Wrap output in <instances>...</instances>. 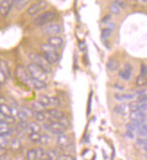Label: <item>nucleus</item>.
<instances>
[{
	"label": "nucleus",
	"instance_id": "obj_39",
	"mask_svg": "<svg viewBox=\"0 0 147 160\" xmlns=\"http://www.w3.org/2000/svg\"><path fill=\"white\" fill-rule=\"evenodd\" d=\"M22 110L24 112H25V114L27 115L28 119L35 116V112H33L31 109H30V108H28V107H26V106H23V107H22Z\"/></svg>",
	"mask_w": 147,
	"mask_h": 160
},
{
	"label": "nucleus",
	"instance_id": "obj_36",
	"mask_svg": "<svg viewBox=\"0 0 147 160\" xmlns=\"http://www.w3.org/2000/svg\"><path fill=\"white\" fill-rule=\"evenodd\" d=\"M10 143L11 141L7 137H0V148H7V147H10Z\"/></svg>",
	"mask_w": 147,
	"mask_h": 160
},
{
	"label": "nucleus",
	"instance_id": "obj_22",
	"mask_svg": "<svg viewBox=\"0 0 147 160\" xmlns=\"http://www.w3.org/2000/svg\"><path fill=\"white\" fill-rule=\"evenodd\" d=\"M0 71L4 73L8 78H10V75H11V72H10V68L8 67L7 63L5 61V60H1L0 61Z\"/></svg>",
	"mask_w": 147,
	"mask_h": 160
},
{
	"label": "nucleus",
	"instance_id": "obj_11",
	"mask_svg": "<svg viewBox=\"0 0 147 160\" xmlns=\"http://www.w3.org/2000/svg\"><path fill=\"white\" fill-rule=\"evenodd\" d=\"M118 76L120 78H122L123 80H129L131 78L132 76V66L130 65L129 63H126L124 65L123 69H121L118 72Z\"/></svg>",
	"mask_w": 147,
	"mask_h": 160
},
{
	"label": "nucleus",
	"instance_id": "obj_13",
	"mask_svg": "<svg viewBox=\"0 0 147 160\" xmlns=\"http://www.w3.org/2000/svg\"><path fill=\"white\" fill-rule=\"evenodd\" d=\"M129 118L131 121H146V114L144 111H130Z\"/></svg>",
	"mask_w": 147,
	"mask_h": 160
},
{
	"label": "nucleus",
	"instance_id": "obj_27",
	"mask_svg": "<svg viewBox=\"0 0 147 160\" xmlns=\"http://www.w3.org/2000/svg\"><path fill=\"white\" fill-rule=\"evenodd\" d=\"M0 112L6 114V115H12V107L8 106L7 103H1L0 104Z\"/></svg>",
	"mask_w": 147,
	"mask_h": 160
},
{
	"label": "nucleus",
	"instance_id": "obj_38",
	"mask_svg": "<svg viewBox=\"0 0 147 160\" xmlns=\"http://www.w3.org/2000/svg\"><path fill=\"white\" fill-rule=\"evenodd\" d=\"M31 106H32V109L34 110L35 112H38V111H42L43 108L45 107L44 105H42V104L40 103V102L39 100L32 102V103H31Z\"/></svg>",
	"mask_w": 147,
	"mask_h": 160
},
{
	"label": "nucleus",
	"instance_id": "obj_45",
	"mask_svg": "<svg viewBox=\"0 0 147 160\" xmlns=\"http://www.w3.org/2000/svg\"><path fill=\"white\" fill-rule=\"evenodd\" d=\"M50 101H51L52 105H59L60 104V100H59L58 97H56V96L51 97L50 98Z\"/></svg>",
	"mask_w": 147,
	"mask_h": 160
},
{
	"label": "nucleus",
	"instance_id": "obj_49",
	"mask_svg": "<svg viewBox=\"0 0 147 160\" xmlns=\"http://www.w3.org/2000/svg\"><path fill=\"white\" fill-rule=\"evenodd\" d=\"M118 86H119V85H115V86H114V88H118V89H119V90H123V89H124L123 87H118Z\"/></svg>",
	"mask_w": 147,
	"mask_h": 160
},
{
	"label": "nucleus",
	"instance_id": "obj_50",
	"mask_svg": "<svg viewBox=\"0 0 147 160\" xmlns=\"http://www.w3.org/2000/svg\"><path fill=\"white\" fill-rule=\"evenodd\" d=\"M146 139H147V138H146Z\"/></svg>",
	"mask_w": 147,
	"mask_h": 160
},
{
	"label": "nucleus",
	"instance_id": "obj_16",
	"mask_svg": "<svg viewBox=\"0 0 147 160\" xmlns=\"http://www.w3.org/2000/svg\"><path fill=\"white\" fill-rule=\"evenodd\" d=\"M12 133V129L10 127V124L0 121V137H7Z\"/></svg>",
	"mask_w": 147,
	"mask_h": 160
},
{
	"label": "nucleus",
	"instance_id": "obj_40",
	"mask_svg": "<svg viewBox=\"0 0 147 160\" xmlns=\"http://www.w3.org/2000/svg\"><path fill=\"white\" fill-rule=\"evenodd\" d=\"M110 12L112 13V14H115V15H119V13H120V8H118V6L116 5V4H114V3H112L111 5H110Z\"/></svg>",
	"mask_w": 147,
	"mask_h": 160
},
{
	"label": "nucleus",
	"instance_id": "obj_9",
	"mask_svg": "<svg viewBox=\"0 0 147 160\" xmlns=\"http://www.w3.org/2000/svg\"><path fill=\"white\" fill-rule=\"evenodd\" d=\"M14 7V0H1L0 14L3 17L7 16L12 8Z\"/></svg>",
	"mask_w": 147,
	"mask_h": 160
},
{
	"label": "nucleus",
	"instance_id": "obj_25",
	"mask_svg": "<svg viewBox=\"0 0 147 160\" xmlns=\"http://www.w3.org/2000/svg\"><path fill=\"white\" fill-rule=\"evenodd\" d=\"M40 131H41V127L35 122H29V126L26 130V132H29V133L32 132V131L40 132Z\"/></svg>",
	"mask_w": 147,
	"mask_h": 160
},
{
	"label": "nucleus",
	"instance_id": "obj_43",
	"mask_svg": "<svg viewBox=\"0 0 147 160\" xmlns=\"http://www.w3.org/2000/svg\"><path fill=\"white\" fill-rule=\"evenodd\" d=\"M7 77L4 73L2 72V71H0V84H1V86H4V85L7 83Z\"/></svg>",
	"mask_w": 147,
	"mask_h": 160
},
{
	"label": "nucleus",
	"instance_id": "obj_5",
	"mask_svg": "<svg viewBox=\"0 0 147 160\" xmlns=\"http://www.w3.org/2000/svg\"><path fill=\"white\" fill-rule=\"evenodd\" d=\"M56 17V14L52 11H47L43 12L42 14L38 15L36 18L34 19V24L37 26H45L46 24L50 23L52 20Z\"/></svg>",
	"mask_w": 147,
	"mask_h": 160
},
{
	"label": "nucleus",
	"instance_id": "obj_31",
	"mask_svg": "<svg viewBox=\"0 0 147 160\" xmlns=\"http://www.w3.org/2000/svg\"><path fill=\"white\" fill-rule=\"evenodd\" d=\"M37 158L40 160L47 159V152L45 151L42 148H37Z\"/></svg>",
	"mask_w": 147,
	"mask_h": 160
},
{
	"label": "nucleus",
	"instance_id": "obj_7",
	"mask_svg": "<svg viewBox=\"0 0 147 160\" xmlns=\"http://www.w3.org/2000/svg\"><path fill=\"white\" fill-rule=\"evenodd\" d=\"M61 32H62V27L58 23H49L42 28V33L49 36L58 35L61 33Z\"/></svg>",
	"mask_w": 147,
	"mask_h": 160
},
{
	"label": "nucleus",
	"instance_id": "obj_32",
	"mask_svg": "<svg viewBox=\"0 0 147 160\" xmlns=\"http://www.w3.org/2000/svg\"><path fill=\"white\" fill-rule=\"evenodd\" d=\"M137 133L140 137L147 136V121L137 130Z\"/></svg>",
	"mask_w": 147,
	"mask_h": 160
},
{
	"label": "nucleus",
	"instance_id": "obj_41",
	"mask_svg": "<svg viewBox=\"0 0 147 160\" xmlns=\"http://www.w3.org/2000/svg\"><path fill=\"white\" fill-rule=\"evenodd\" d=\"M113 3L116 4L120 9H126V4L124 0H113Z\"/></svg>",
	"mask_w": 147,
	"mask_h": 160
},
{
	"label": "nucleus",
	"instance_id": "obj_2",
	"mask_svg": "<svg viewBox=\"0 0 147 160\" xmlns=\"http://www.w3.org/2000/svg\"><path fill=\"white\" fill-rule=\"evenodd\" d=\"M40 49H41L42 54L44 55L45 58H47L51 64H55L59 60V53L51 45H50L49 43L41 44Z\"/></svg>",
	"mask_w": 147,
	"mask_h": 160
},
{
	"label": "nucleus",
	"instance_id": "obj_19",
	"mask_svg": "<svg viewBox=\"0 0 147 160\" xmlns=\"http://www.w3.org/2000/svg\"><path fill=\"white\" fill-rule=\"evenodd\" d=\"M22 148V142L20 139L18 138H14L11 140V143H10V149L12 151H19L20 149Z\"/></svg>",
	"mask_w": 147,
	"mask_h": 160
},
{
	"label": "nucleus",
	"instance_id": "obj_21",
	"mask_svg": "<svg viewBox=\"0 0 147 160\" xmlns=\"http://www.w3.org/2000/svg\"><path fill=\"white\" fill-rule=\"evenodd\" d=\"M129 109V106L127 104H119V105H117L114 109H113V112L116 113V114H118V115H123L126 112V110Z\"/></svg>",
	"mask_w": 147,
	"mask_h": 160
},
{
	"label": "nucleus",
	"instance_id": "obj_35",
	"mask_svg": "<svg viewBox=\"0 0 147 160\" xmlns=\"http://www.w3.org/2000/svg\"><path fill=\"white\" fill-rule=\"evenodd\" d=\"M26 158H27V159L29 160L38 159V158H37L36 149H30V150H28L27 155H26Z\"/></svg>",
	"mask_w": 147,
	"mask_h": 160
},
{
	"label": "nucleus",
	"instance_id": "obj_44",
	"mask_svg": "<svg viewBox=\"0 0 147 160\" xmlns=\"http://www.w3.org/2000/svg\"><path fill=\"white\" fill-rule=\"evenodd\" d=\"M59 159L60 160H74V158L71 155H60L59 158Z\"/></svg>",
	"mask_w": 147,
	"mask_h": 160
},
{
	"label": "nucleus",
	"instance_id": "obj_47",
	"mask_svg": "<svg viewBox=\"0 0 147 160\" xmlns=\"http://www.w3.org/2000/svg\"><path fill=\"white\" fill-rule=\"evenodd\" d=\"M137 101H139V102H147V95H141L138 97V99H137Z\"/></svg>",
	"mask_w": 147,
	"mask_h": 160
},
{
	"label": "nucleus",
	"instance_id": "obj_6",
	"mask_svg": "<svg viewBox=\"0 0 147 160\" xmlns=\"http://www.w3.org/2000/svg\"><path fill=\"white\" fill-rule=\"evenodd\" d=\"M48 7H49V4L45 0H40L37 3L29 7V8L27 9V13L31 16H34V15H39L40 12H43L47 9Z\"/></svg>",
	"mask_w": 147,
	"mask_h": 160
},
{
	"label": "nucleus",
	"instance_id": "obj_12",
	"mask_svg": "<svg viewBox=\"0 0 147 160\" xmlns=\"http://www.w3.org/2000/svg\"><path fill=\"white\" fill-rule=\"evenodd\" d=\"M46 114H48L50 120H57L59 121L60 119L66 117V113L59 109H50L45 112Z\"/></svg>",
	"mask_w": 147,
	"mask_h": 160
},
{
	"label": "nucleus",
	"instance_id": "obj_48",
	"mask_svg": "<svg viewBox=\"0 0 147 160\" xmlns=\"http://www.w3.org/2000/svg\"><path fill=\"white\" fill-rule=\"evenodd\" d=\"M110 19V15H106V16H104V17L102 18V22H108Z\"/></svg>",
	"mask_w": 147,
	"mask_h": 160
},
{
	"label": "nucleus",
	"instance_id": "obj_34",
	"mask_svg": "<svg viewBox=\"0 0 147 160\" xmlns=\"http://www.w3.org/2000/svg\"><path fill=\"white\" fill-rule=\"evenodd\" d=\"M50 136L48 134H42L39 143H40V145L42 146H47L50 143Z\"/></svg>",
	"mask_w": 147,
	"mask_h": 160
},
{
	"label": "nucleus",
	"instance_id": "obj_23",
	"mask_svg": "<svg viewBox=\"0 0 147 160\" xmlns=\"http://www.w3.org/2000/svg\"><path fill=\"white\" fill-rule=\"evenodd\" d=\"M114 97L118 101H124V100H132L135 98V95L131 94H115Z\"/></svg>",
	"mask_w": 147,
	"mask_h": 160
},
{
	"label": "nucleus",
	"instance_id": "obj_29",
	"mask_svg": "<svg viewBox=\"0 0 147 160\" xmlns=\"http://www.w3.org/2000/svg\"><path fill=\"white\" fill-rule=\"evenodd\" d=\"M0 121H3V122H6L9 124L14 123L15 122V116L13 115H6L2 112H0Z\"/></svg>",
	"mask_w": 147,
	"mask_h": 160
},
{
	"label": "nucleus",
	"instance_id": "obj_46",
	"mask_svg": "<svg viewBox=\"0 0 147 160\" xmlns=\"http://www.w3.org/2000/svg\"><path fill=\"white\" fill-rule=\"evenodd\" d=\"M141 74L147 76V67L145 64H141Z\"/></svg>",
	"mask_w": 147,
	"mask_h": 160
},
{
	"label": "nucleus",
	"instance_id": "obj_24",
	"mask_svg": "<svg viewBox=\"0 0 147 160\" xmlns=\"http://www.w3.org/2000/svg\"><path fill=\"white\" fill-rule=\"evenodd\" d=\"M135 84L137 87H145L147 85V77L145 75L140 74L139 76L136 78L135 80Z\"/></svg>",
	"mask_w": 147,
	"mask_h": 160
},
{
	"label": "nucleus",
	"instance_id": "obj_37",
	"mask_svg": "<svg viewBox=\"0 0 147 160\" xmlns=\"http://www.w3.org/2000/svg\"><path fill=\"white\" fill-rule=\"evenodd\" d=\"M102 39H107L112 35V30L110 29L109 27L108 28H104V29L102 30Z\"/></svg>",
	"mask_w": 147,
	"mask_h": 160
},
{
	"label": "nucleus",
	"instance_id": "obj_30",
	"mask_svg": "<svg viewBox=\"0 0 147 160\" xmlns=\"http://www.w3.org/2000/svg\"><path fill=\"white\" fill-rule=\"evenodd\" d=\"M59 155L57 151H55L54 149H49L47 151V159L49 160H56L59 159Z\"/></svg>",
	"mask_w": 147,
	"mask_h": 160
},
{
	"label": "nucleus",
	"instance_id": "obj_1",
	"mask_svg": "<svg viewBox=\"0 0 147 160\" xmlns=\"http://www.w3.org/2000/svg\"><path fill=\"white\" fill-rule=\"evenodd\" d=\"M29 58L33 62L35 63L36 65L39 67H40L43 70H45L48 74L52 72L51 68V63L45 58L44 55H40V54H38V53H30L29 54Z\"/></svg>",
	"mask_w": 147,
	"mask_h": 160
},
{
	"label": "nucleus",
	"instance_id": "obj_20",
	"mask_svg": "<svg viewBox=\"0 0 147 160\" xmlns=\"http://www.w3.org/2000/svg\"><path fill=\"white\" fill-rule=\"evenodd\" d=\"M29 2L30 0H14V8L18 11H21L29 4Z\"/></svg>",
	"mask_w": 147,
	"mask_h": 160
},
{
	"label": "nucleus",
	"instance_id": "obj_28",
	"mask_svg": "<svg viewBox=\"0 0 147 160\" xmlns=\"http://www.w3.org/2000/svg\"><path fill=\"white\" fill-rule=\"evenodd\" d=\"M39 101L40 102V103L42 105H44L45 107L47 106H50L51 104V101H50V98L49 96L45 95H39Z\"/></svg>",
	"mask_w": 147,
	"mask_h": 160
},
{
	"label": "nucleus",
	"instance_id": "obj_14",
	"mask_svg": "<svg viewBox=\"0 0 147 160\" xmlns=\"http://www.w3.org/2000/svg\"><path fill=\"white\" fill-rule=\"evenodd\" d=\"M48 43L51 45L55 49H60L64 45V41L61 37L59 36H51L49 38Z\"/></svg>",
	"mask_w": 147,
	"mask_h": 160
},
{
	"label": "nucleus",
	"instance_id": "obj_4",
	"mask_svg": "<svg viewBox=\"0 0 147 160\" xmlns=\"http://www.w3.org/2000/svg\"><path fill=\"white\" fill-rule=\"evenodd\" d=\"M44 128L48 131L51 132L52 134L57 135V136L64 133V131H66V126H64L59 121H57V120H50L49 123L44 124Z\"/></svg>",
	"mask_w": 147,
	"mask_h": 160
},
{
	"label": "nucleus",
	"instance_id": "obj_3",
	"mask_svg": "<svg viewBox=\"0 0 147 160\" xmlns=\"http://www.w3.org/2000/svg\"><path fill=\"white\" fill-rule=\"evenodd\" d=\"M27 69L29 71L30 75L31 76L32 78H36L42 81H47L48 80V73L43 70L40 67L36 65L35 63H31L27 66Z\"/></svg>",
	"mask_w": 147,
	"mask_h": 160
},
{
	"label": "nucleus",
	"instance_id": "obj_15",
	"mask_svg": "<svg viewBox=\"0 0 147 160\" xmlns=\"http://www.w3.org/2000/svg\"><path fill=\"white\" fill-rule=\"evenodd\" d=\"M128 106H129V110L130 111L140 110V111L145 112L147 110V102H142L136 100V101H133V102H129Z\"/></svg>",
	"mask_w": 147,
	"mask_h": 160
},
{
	"label": "nucleus",
	"instance_id": "obj_42",
	"mask_svg": "<svg viewBox=\"0 0 147 160\" xmlns=\"http://www.w3.org/2000/svg\"><path fill=\"white\" fill-rule=\"evenodd\" d=\"M17 117L19 118L20 121H27V119H28L27 115L25 114V112H24L22 109L19 111V112H18V114H17Z\"/></svg>",
	"mask_w": 147,
	"mask_h": 160
},
{
	"label": "nucleus",
	"instance_id": "obj_17",
	"mask_svg": "<svg viewBox=\"0 0 147 160\" xmlns=\"http://www.w3.org/2000/svg\"><path fill=\"white\" fill-rule=\"evenodd\" d=\"M106 67H107V68H108L109 71H111V72L117 71L118 69V68H119V63H118V61L116 58H110L108 59Z\"/></svg>",
	"mask_w": 147,
	"mask_h": 160
},
{
	"label": "nucleus",
	"instance_id": "obj_18",
	"mask_svg": "<svg viewBox=\"0 0 147 160\" xmlns=\"http://www.w3.org/2000/svg\"><path fill=\"white\" fill-rule=\"evenodd\" d=\"M31 85L36 90H42V89H45L47 88V84L45 81L36 79V78H31Z\"/></svg>",
	"mask_w": 147,
	"mask_h": 160
},
{
	"label": "nucleus",
	"instance_id": "obj_8",
	"mask_svg": "<svg viewBox=\"0 0 147 160\" xmlns=\"http://www.w3.org/2000/svg\"><path fill=\"white\" fill-rule=\"evenodd\" d=\"M16 75L19 78V79L22 81L23 83L31 85V76L30 75L28 69H25L22 66H18L16 68Z\"/></svg>",
	"mask_w": 147,
	"mask_h": 160
},
{
	"label": "nucleus",
	"instance_id": "obj_10",
	"mask_svg": "<svg viewBox=\"0 0 147 160\" xmlns=\"http://www.w3.org/2000/svg\"><path fill=\"white\" fill-rule=\"evenodd\" d=\"M57 143H58V146L60 148L66 149V148H70V146H71V139L69 138L68 136H66V134L62 133V134H60V135L58 136Z\"/></svg>",
	"mask_w": 147,
	"mask_h": 160
},
{
	"label": "nucleus",
	"instance_id": "obj_26",
	"mask_svg": "<svg viewBox=\"0 0 147 160\" xmlns=\"http://www.w3.org/2000/svg\"><path fill=\"white\" fill-rule=\"evenodd\" d=\"M40 137H41V135L40 134V132H37V131H32V132L29 133V139L33 143L40 142Z\"/></svg>",
	"mask_w": 147,
	"mask_h": 160
},
{
	"label": "nucleus",
	"instance_id": "obj_33",
	"mask_svg": "<svg viewBox=\"0 0 147 160\" xmlns=\"http://www.w3.org/2000/svg\"><path fill=\"white\" fill-rule=\"evenodd\" d=\"M34 118L36 119L37 122H44L46 120V112L42 111H38L35 112V116Z\"/></svg>",
	"mask_w": 147,
	"mask_h": 160
}]
</instances>
